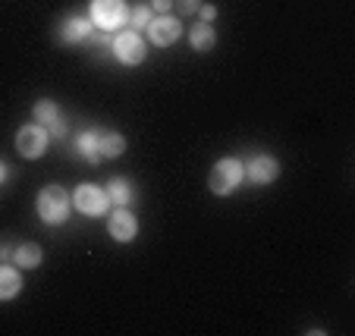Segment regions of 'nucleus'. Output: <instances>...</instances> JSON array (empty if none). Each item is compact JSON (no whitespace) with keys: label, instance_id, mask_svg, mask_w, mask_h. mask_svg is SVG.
Instances as JSON below:
<instances>
[{"label":"nucleus","instance_id":"2eb2a0df","mask_svg":"<svg viewBox=\"0 0 355 336\" xmlns=\"http://www.w3.org/2000/svg\"><path fill=\"white\" fill-rule=\"evenodd\" d=\"M98 139H101V129H85V132H79V139H76V151H79L88 163H101Z\"/></svg>","mask_w":355,"mask_h":336},{"label":"nucleus","instance_id":"6e6552de","mask_svg":"<svg viewBox=\"0 0 355 336\" xmlns=\"http://www.w3.org/2000/svg\"><path fill=\"white\" fill-rule=\"evenodd\" d=\"M107 233L116 242H132L139 236V220H135V214L129 208H114L107 214Z\"/></svg>","mask_w":355,"mask_h":336},{"label":"nucleus","instance_id":"1a4fd4ad","mask_svg":"<svg viewBox=\"0 0 355 336\" xmlns=\"http://www.w3.org/2000/svg\"><path fill=\"white\" fill-rule=\"evenodd\" d=\"M242 167H245V179H252L255 186H270L280 176V161L270 154H255L248 163H242Z\"/></svg>","mask_w":355,"mask_h":336},{"label":"nucleus","instance_id":"423d86ee","mask_svg":"<svg viewBox=\"0 0 355 336\" xmlns=\"http://www.w3.org/2000/svg\"><path fill=\"white\" fill-rule=\"evenodd\" d=\"M47 141H51V132H47L44 126L26 123V126H19V132H16V151H19L26 161H38L47 151Z\"/></svg>","mask_w":355,"mask_h":336},{"label":"nucleus","instance_id":"4be33fe9","mask_svg":"<svg viewBox=\"0 0 355 336\" xmlns=\"http://www.w3.org/2000/svg\"><path fill=\"white\" fill-rule=\"evenodd\" d=\"M148 7L155 10V16H164V13H170V10H173V0H151Z\"/></svg>","mask_w":355,"mask_h":336},{"label":"nucleus","instance_id":"9d476101","mask_svg":"<svg viewBox=\"0 0 355 336\" xmlns=\"http://www.w3.org/2000/svg\"><path fill=\"white\" fill-rule=\"evenodd\" d=\"M92 19H85V16H67L57 26V38H60V44H82L92 35Z\"/></svg>","mask_w":355,"mask_h":336},{"label":"nucleus","instance_id":"0eeeda50","mask_svg":"<svg viewBox=\"0 0 355 336\" xmlns=\"http://www.w3.org/2000/svg\"><path fill=\"white\" fill-rule=\"evenodd\" d=\"M148 41L155 47H170V44H176L180 41V35H182V26H180V19L176 16H170V13H164V16H155V19L148 22Z\"/></svg>","mask_w":355,"mask_h":336},{"label":"nucleus","instance_id":"f3484780","mask_svg":"<svg viewBox=\"0 0 355 336\" xmlns=\"http://www.w3.org/2000/svg\"><path fill=\"white\" fill-rule=\"evenodd\" d=\"M60 116V107H57V101H47V98H41V101H35L32 107V120L38 123V126H51V123Z\"/></svg>","mask_w":355,"mask_h":336},{"label":"nucleus","instance_id":"dca6fc26","mask_svg":"<svg viewBox=\"0 0 355 336\" xmlns=\"http://www.w3.org/2000/svg\"><path fill=\"white\" fill-rule=\"evenodd\" d=\"M104 192H107L110 204L114 208H129V202H132V186H129V179H110L107 186H104Z\"/></svg>","mask_w":355,"mask_h":336},{"label":"nucleus","instance_id":"6ab92c4d","mask_svg":"<svg viewBox=\"0 0 355 336\" xmlns=\"http://www.w3.org/2000/svg\"><path fill=\"white\" fill-rule=\"evenodd\" d=\"M173 7H180V16H192V13H198L201 0H173Z\"/></svg>","mask_w":355,"mask_h":336},{"label":"nucleus","instance_id":"9b49d317","mask_svg":"<svg viewBox=\"0 0 355 336\" xmlns=\"http://www.w3.org/2000/svg\"><path fill=\"white\" fill-rule=\"evenodd\" d=\"M189 44H192V51H198V54H208V51H214L217 47V32L211 22H198V26L189 28Z\"/></svg>","mask_w":355,"mask_h":336},{"label":"nucleus","instance_id":"7ed1b4c3","mask_svg":"<svg viewBox=\"0 0 355 336\" xmlns=\"http://www.w3.org/2000/svg\"><path fill=\"white\" fill-rule=\"evenodd\" d=\"M110 51H114V57L123 67H139L148 57V41L141 38V32H135V28H120V32H114V38H110Z\"/></svg>","mask_w":355,"mask_h":336},{"label":"nucleus","instance_id":"20e7f679","mask_svg":"<svg viewBox=\"0 0 355 336\" xmlns=\"http://www.w3.org/2000/svg\"><path fill=\"white\" fill-rule=\"evenodd\" d=\"M126 0H92L88 3V19L101 32H120V26H126Z\"/></svg>","mask_w":355,"mask_h":336},{"label":"nucleus","instance_id":"ddd939ff","mask_svg":"<svg viewBox=\"0 0 355 336\" xmlns=\"http://www.w3.org/2000/svg\"><path fill=\"white\" fill-rule=\"evenodd\" d=\"M22 292V274L19 267H10V264H0V302H10Z\"/></svg>","mask_w":355,"mask_h":336},{"label":"nucleus","instance_id":"f257e3e1","mask_svg":"<svg viewBox=\"0 0 355 336\" xmlns=\"http://www.w3.org/2000/svg\"><path fill=\"white\" fill-rule=\"evenodd\" d=\"M35 208H38V217L47 227H60V223L69 220L73 195H69L63 186H44L38 192V198H35Z\"/></svg>","mask_w":355,"mask_h":336},{"label":"nucleus","instance_id":"4468645a","mask_svg":"<svg viewBox=\"0 0 355 336\" xmlns=\"http://www.w3.org/2000/svg\"><path fill=\"white\" fill-rule=\"evenodd\" d=\"M10 258H13V264L19 270H32V267H38L41 264L44 251H41V245H35V242H22V245H16Z\"/></svg>","mask_w":355,"mask_h":336},{"label":"nucleus","instance_id":"412c9836","mask_svg":"<svg viewBox=\"0 0 355 336\" xmlns=\"http://www.w3.org/2000/svg\"><path fill=\"white\" fill-rule=\"evenodd\" d=\"M198 16H201V22H214L217 19V7H214V3H201Z\"/></svg>","mask_w":355,"mask_h":336},{"label":"nucleus","instance_id":"f8f14e48","mask_svg":"<svg viewBox=\"0 0 355 336\" xmlns=\"http://www.w3.org/2000/svg\"><path fill=\"white\" fill-rule=\"evenodd\" d=\"M123 151H126V135L114 132V129H101V139H98L101 161H104V157H107V161H114V157H120Z\"/></svg>","mask_w":355,"mask_h":336},{"label":"nucleus","instance_id":"39448f33","mask_svg":"<svg viewBox=\"0 0 355 336\" xmlns=\"http://www.w3.org/2000/svg\"><path fill=\"white\" fill-rule=\"evenodd\" d=\"M73 208H79V214H85V217H104L110 211V198L101 186L82 182L73 192Z\"/></svg>","mask_w":355,"mask_h":336},{"label":"nucleus","instance_id":"f03ea898","mask_svg":"<svg viewBox=\"0 0 355 336\" xmlns=\"http://www.w3.org/2000/svg\"><path fill=\"white\" fill-rule=\"evenodd\" d=\"M242 179H245V167H242L239 157H220L208 173V188L223 198V195H233L236 188L242 186Z\"/></svg>","mask_w":355,"mask_h":336},{"label":"nucleus","instance_id":"b1692460","mask_svg":"<svg viewBox=\"0 0 355 336\" xmlns=\"http://www.w3.org/2000/svg\"><path fill=\"white\" fill-rule=\"evenodd\" d=\"M7 176H10V167L0 161V182H7Z\"/></svg>","mask_w":355,"mask_h":336},{"label":"nucleus","instance_id":"5701e85b","mask_svg":"<svg viewBox=\"0 0 355 336\" xmlns=\"http://www.w3.org/2000/svg\"><path fill=\"white\" fill-rule=\"evenodd\" d=\"M10 255H13V249H10V245H0V264H7Z\"/></svg>","mask_w":355,"mask_h":336},{"label":"nucleus","instance_id":"a211bd4d","mask_svg":"<svg viewBox=\"0 0 355 336\" xmlns=\"http://www.w3.org/2000/svg\"><path fill=\"white\" fill-rule=\"evenodd\" d=\"M151 19H155V10L148 7V3H139V7H132V10H129V16H126L129 28H135V32H145Z\"/></svg>","mask_w":355,"mask_h":336},{"label":"nucleus","instance_id":"aec40b11","mask_svg":"<svg viewBox=\"0 0 355 336\" xmlns=\"http://www.w3.org/2000/svg\"><path fill=\"white\" fill-rule=\"evenodd\" d=\"M47 132L54 135V139H63V135H67V120H63V116H57V120L47 126Z\"/></svg>","mask_w":355,"mask_h":336}]
</instances>
